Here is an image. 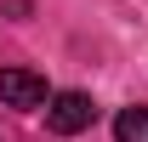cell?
Masks as SVG:
<instances>
[{"mask_svg":"<svg viewBox=\"0 0 148 142\" xmlns=\"http://www.w3.org/2000/svg\"><path fill=\"white\" fill-rule=\"evenodd\" d=\"M97 108L86 91H57V97H46V125H51L57 137H80V131H91Z\"/></svg>","mask_w":148,"mask_h":142,"instance_id":"1","label":"cell"},{"mask_svg":"<svg viewBox=\"0 0 148 142\" xmlns=\"http://www.w3.org/2000/svg\"><path fill=\"white\" fill-rule=\"evenodd\" d=\"M0 102L6 108H46V80L29 68H0Z\"/></svg>","mask_w":148,"mask_h":142,"instance_id":"2","label":"cell"},{"mask_svg":"<svg viewBox=\"0 0 148 142\" xmlns=\"http://www.w3.org/2000/svg\"><path fill=\"white\" fill-rule=\"evenodd\" d=\"M114 142H148V108H120L114 114Z\"/></svg>","mask_w":148,"mask_h":142,"instance_id":"3","label":"cell"}]
</instances>
